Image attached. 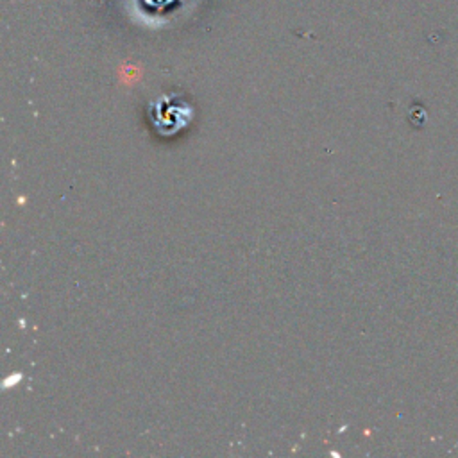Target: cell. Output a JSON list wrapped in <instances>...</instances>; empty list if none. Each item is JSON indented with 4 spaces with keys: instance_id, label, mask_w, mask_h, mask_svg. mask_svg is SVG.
Listing matches in <instances>:
<instances>
[{
    "instance_id": "obj_1",
    "label": "cell",
    "mask_w": 458,
    "mask_h": 458,
    "mask_svg": "<svg viewBox=\"0 0 458 458\" xmlns=\"http://www.w3.org/2000/svg\"><path fill=\"white\" fill-rule=\"evenodd\" d=\"M192 118L188 104H177L174 100H158L150 106V120L162 135H176Z\"/></svg>"
}]
</instances>
